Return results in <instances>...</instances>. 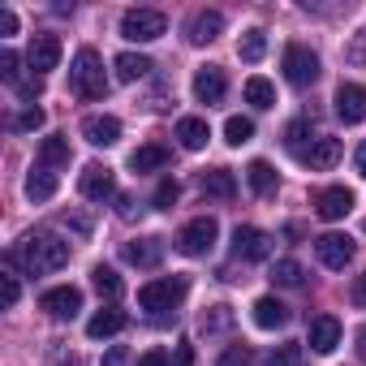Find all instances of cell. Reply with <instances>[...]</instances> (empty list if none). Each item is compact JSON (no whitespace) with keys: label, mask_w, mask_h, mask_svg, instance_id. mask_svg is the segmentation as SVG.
I'll return each instance as SVG.
<instances>
[{"label":"cell","mask_w":366,"mask_h":366,"mask_svg":"<svg viewBox=\"0 0 366 366\" xmlns=\"http://www.w3.org/2000/svg\"><path fill=\"white\" fill-rule=\"evenodd\" d=\"M5 263H22L31 276H44V272H61L69 263V242H61L56 233H26L18 242V250L5 254Z\"/></svg>","instance_id":"1"},{"label":"cell","mask_w":366,"mask_h":366,"mask_svg":"<svg viewBox=\"0 0 366 366\" xmlns=\"http://www.w3.org/2000/svg\"><path fill=\"white\" fill-rule=\"evenodd\" d=\"M69 86H74V95H82V99H104V95H108V74H104V61H99L95 48H82V52L74 56V65H69Z\"/></svg>","instance_id":"2"},{"label":"cell","mask_w":366,"mask_h":366,"mask_svg":"<svg viewBox=\"0 0 366 366\" xmlns=\"http://www.w3.org/2000/svg\"><path fill=\"white\" fill-rule=\"evenodd\" d=\"M186 293H190L186 276H159V280H151V285L138 289V306L151 310V315H164V310H177Z\"/></svg>","instance_id":"3"},{"label":"cell","mask_w":366,"mask_h":366,"mask_svg":"<svg viewBox=\"0 0 366 366\" xmlns=\"http://www.w3.org/2000/svg\"><path fill=\"white\" fill-rule=\"evenodd\" d=\"M168 31V18L159 14V9H129L125 18H121V35L129 39V44H151V39H159Z\"/></svg>","instance_id":"4"},{"label":"cell","mask_w":366,"mask_h":366,"mask_svg":"<svg viewBox=\"0 0 366 366\" xmlns=\"http://www.w3.org/2000/svg\"><path fill=\"white\" fill-rule=\"evenodd\" d=\"M216 237H220V224L212 216H199V220H190L186 229L177 233V250L190 254V259H199V254H207L216 246Z\"/></svg>","instance_id":"5"},{"label":"cell","mask_w":366,"mask_h":366,"mask_svg":"<svg viewBox=\"0 0 366 366\" xmlns=\"http://www.w3.org/2000/svg\"><path fill=\"white\" fill-rule=\"evenodd\" d=\"M285 78L293 86H315L319 82V56L302 44H289L285 48Z\"/></svg>","instance_id":"6"},{"label":"cell","mask_w":366,"mask_h":366,"mask_svg":"<svg viewBox=\"0 0 366 366\" xmlns=\"http://www.w3.org/2000/svg\"><path fill=\"white\" fill-rule=\"evenodd\" d=\"M78 190H82V199L104 203V199H112V194H117V177H112V168H108V164H86V168H82V177H78Z\"/></svg>","instance_id":"7"},{"label":"cell","mask_w":366,"mask_h":366,"mask_svg":"<svg viewBox=\"0 0 366 366\" xmlns=\"http://www.w3.org/2000/svg\"><path fill=\"white\" fill-rule=\"evenodd\" d=\"M233 254L246 259V263H263V259L272 254V237H267L263 229H254V224H237V233H233Z\"/></svg>","instance_id":"8"},{"label":"cell","mask_w":366,"mask_h":366,"mask_svg":"<svg viewBox=\"0 0 366 366\" xmlns=\"http://www.w3.org/2000/svg\"><path fill=\"white\" fill-rule=\"evenodd\" d=\"M315 250H319L323 267H332V272H345L353 263V237L349 233H323V237H315Z\"/></svg>","instance_id":"9"},{"label":"cell","mask_w":366,"mask_h":366,"mask_svg":"<svg viewBox=\"0 0 366 366\" xmlns=\"http://www.w3.org/2000/svg\"><path fill=\"white\" fill-rule=\"evenodd\" d=\"M336 117H340L345 125H362V121H366V86L340 82V86H336Z\"/></svg>","instance_id":"10"},{"label":"cell","mask_w":366,"mask_h":366,"mask_svg":"<svg viewBox=\"0 0 366 366\" xmlns=\"http://www.w3.org/2000/svg\"><path fill=\"white\" fill-rule=\"evenodd\" d=\"M39 306H44L52 319H74V315L82 310V289H74V285H56V289H48V293L39 297Z\"/></svg>","instance_id":"11"},{"label":"cell","mask_w":366,"mask_h":366,"mask_svg":"<svg viewBox=\"0 0 366 366\" xmlns=\"http://www.w3.org/2000/svg\"><path fill=\"white\" fill-rule=\"evenodd\" d=\"M56 61H61V39L56 35H35L31 48H26V65L35 69V78L48 74V69H56Z\"/></svg>","instance_id":"12"},{"label":"cell","mask_w":366,"mask_h":366,"mask_svg":"<svg viewBox=\"0 0 366 366\" xmlns=\"http://www.w3.org/2000/svg\"><path fill=\"white\" fill-rule=\"evenodd\" d=\"M224 91H229V82H224V69L220 65H203L199 74H194V99L199 104H220L224 99Z\"/></svg>","instance_id":"13"},{"label":"cell","mask_w":366,"mask_h":366,"mask_svg":"<svg viewBox=\"0 0 366 366\" xmlns=\"http://www.w3.org/2000/svg\"><path fill=\"white\" fill-rule=\"evenodd\" d=\"M340 138H315L310 142V151H302V164L306 168H315V172H327V168H336L340 164Z\"/></svg>","instance_id":"14"},{"label":"cell","mask_w":366,"mask_h":366,"mask_svg":"<svg viewBox=\"0 0 366 366\" xmlns=\"http://www.w3.org/2000/svg\"><path fill=\"white\" fill-rule=\"evenodd\" d=\"M315 212H319L323 220H345V216L353 212V194H349L345 186H332V190H323V194L315 199Z\"/></svg>","instance_id":"15"},{"label":"cell","mask_w":366,"mask_h":366,"mask_svg":"<svg viewBox=\"0 0 366 366\" xmlns=\"http://www.w3.org/2000/svg\"><path fill=\"white\" fill-rule=\"evenodd\" d=\"M336 345H340V319L315 315V319H310V349H315V353H332Z\"/></svg>","instance_id":"16"},{"label":"cell","mask_w":366,"mask_h":366,"mask_svg":"<svg viewBox=\"0 0 366 366\" xmlns=\"http://www.w3.org/2000/svg\"><path fill=\"white\" fill-rule=\"evenodd\" d=\"M82 138H86L91 147H112V142L121 138V121H117V117H86V121H82Z\"/></svg>","instance_id":"17"},{"label":"cell","mask_w":366,"mask_h":366,"mask_svg":"<svg viewBox=\"0 0 366 366\" xmlns=\"http://www.w3.org/2000/svg\"><path fill=\"white\" fill-rule=\"evenodd\" d=\"M220 31H224V18L216 14V9H203V14H194V22H190V44L194 48H203V44H212V39H220Z\"/></svg>","instance_id":"18"},{"label":"cell","mask_w":366,"mask_h":366,"mask_svg":"<svg viewBox=\"0 0 366 366\" xmlns=\"http://www.w3.org/2000/svg\"><path fill=\"white\" fill-rule=\"evenodd\" d=\"M254 323H259L263 332H276V327L289 323V306L276 302V297H259V302H254Z\"/></svg>","instance_id":"19"},{"label":"cell","mask_w":366,"mask_h":366,"mask_svg":"<svg viewBox=\"0 0 366 366\" xmlns=\"http://www.w3.org/2000/svg\"><path fill=\"white\" fill-rule=\"evenodd\" d=\"M125 327V310H117V306H104L99 315H91V323H86V336L91 340H104V336H117Z\"/></svg>","instance_id":"20"},{"label":"cell","mask_w":366,"mask_h":366,"mask_svg":"<svg viewBox=\"0 0 366 366\" xmlns=\"http://www.w3.org/2000/svg\"><path fill=\"white\" fill-rule=\"evenodd\" d=\"M199 190L207 194V199H233V172L229 168H207L203 177H199Z\"/></svg>","instance_id":"21"},{"label":"cell","mask_w":366,"mask_h":366,"mask_svg":"<svg viewBox=\"0 0 366 366\" xmlns=\"http://www.w3.org/2000/svg\"><path fill=\"white\" fill-rule=\"evenodd\" d=\"M177 138H181V147H186V151H203L207 138H212V129H207L203 117H186V121H177Z\"/></svg>","instance_id":"22"},{"label":"cell","mask_w":366,"mask_h":366,"mask_svg":"<svg viewBox=\"0 0 366 366\" xmlns=\"http://www.w3.org/2000/svg\"><path fill=\"white\" fill-rule=\"evenodd\" d=\"M112 69H117V78H121V82H142L155 65H151L147 56H138V52H121V56L112 61Z\"/></svg>","instance_id":"23"},{"label":"cell","mask_w":366,"mask_h":366,"mask_svg":"<svg viewBox=\"0 0 366 366\" xmlns=\"http://www.w3.org/2000/svg\"><path fill=\"white\" fill-rule=\"evenodd\" d=\"M159 254H164V242H159V237H138V242L125 246V259L138 263V267H155Z\"/></svg>","instance_id":"24"},{"label":"cell","mask_w":366,"mask_h":366,"mask_svg":"<svg viewBox=\"0 0 366 366\" xmlns=\"http://www.w3.org/2000/svg\"><path fill=\"white\" fill-rule=\"evenodd\" d=\"M56 194V172L52 168H35L31 177H26V199L31 203H48Z\"/></svg>","instance_id":"25"},{"label":"cell","mask_w":366,"mask_h":366,"mask_svg":"<svg viewBox=\"0 0 366 366\" xmlns=\"http://www.w3.org/2000/svg\"><path fill=\"white\" fill-rule=\"evenodd\" d=\"M246 181H250V190L254 194H276V168L267 164V159H250V168H246Z\"/></svg>","instance_id":"26"},{"label":"cell","mask_w":366,"mask_h":366,"mask_svg":"<svg viewBox=\"0 0 366 366\" xmlns=\"http://www.w3.org/2000/svg\"><path fill=\"white\" fill-rule=\"evenodd\" d=\"M164 164H168V151L155 147V142H147V147H138V151L129 155V168H134V172H155V168H164Z\"/></svg>","instance_id":"27"},{"label":"cell","mask_w":366,"mask_h":366,"mask_svg":"<svg viewBox=\"0 0 366 366\" xmlns=\"http://www.w3.org/2000/svg\"><path fill=\"white\" fill-rule=\"evenodd\" d=\"M263 52H267V35H263V31H246V35L237 39V56H242L246 65H259Z\"/></svg>","instance_id":"28"},{"label":"cell","mask_w":366,"mask_h":366,"mask_svg":"<svg viewBox=\"0 0 366 366\" xmlns=\"http://www.w3.org/2000/svg\"><path fill=\"white\" fill-rule=\"evenodd\" d=\"M246 104L254 108H276V86L267 78H246Z\"/></svg>","instance_id":"29"},{"label":"cell","mask_w":366,"mask_h":366,"mask_svg":"<svg viewBox=\"0 0 366 366\" xmlns=\"http://www.w3.org/2000/svg\"><path fill=\"white\" fill-rule=\"evenodd\" d=\"M39 159H44V168H65L69 164V138H44Z\"/></svg>","instance_id":"30"},{"label":"cell","mask_w":366,"mask_h":366,"mask_svg":"<svg viewBox=\"0 0 366 366\" xmlns=\"http://www.w3.org/2000/svg\"><path fill=\"white\" fill-rule=\"evenodd\" d=\"M272 280H276L280 289H302L306 272H302V263H293V259H280V263L272 267Z\"/></svg>","instance_id":"31"},{"label":"cell","mask_w":366,"mask_h":366,"mask_svg":"<svg viewBox=\"0 0 366 366\" xmlns=\"http://www.w3.org/2000/svg\"><path fill=\"white\" fill-rule=\"evenodd\" d=\"M91 280H95L99 297H108V302H117V297H121V289H125V285H121V276H117L112 267H104V263H99V267L91 272Z\"/></svg>","instance_id":"32"},{"label":"cell","mask_w":366,"mask_h":366,"mask_svg":"<svg viewBox=\"0 0 366 366\" xmlns=\"http://www.w3.org/2000/svg\"><path fill=\"white\" fill-rule=\"evenodd\" d=\"M254 138V121L250 117H229L224 121V142L229 147H242V142H250Z\"/></svg>","instance_id":"33"},{"label":"cell","mask_w":366,"mask_h":366,"mask_svg":"<svg viewBox=\"0 0 366 366\" xmlns=\"http://www.w3.org/2000/svg\"><path fill=\"white\" fill-rule=\"evenodd\" d=\"M224 327H233V310L229 306H212L203 315V332H224Z\"/></svg>","instance_id":"34"},{"label":"cell","mask_w":366,"mask_h":366,"mask_svg":"<svg viewBox=\"0 0 366 366\" xmlns=\"http://www.w3.org/2000/svg\"><path fill=\"white\" fill-rule=\"evenodd\" d=\"M220 366H254V349L250 345H229L224 357H220Z\"/></svg>","instance_id":"35"},{"label":"cell","mask_w":366,"mask_h":366,"mask_svg":"<svg viewBox=\"0 0 366 366\" xmlns=\"http://www.w3.org/2000/svg\"><path fill=\"white\" fill-rule=\"evenodd\" d=\"M177 199H181V186H177L172 177H164V181H159V190H155V207H159V212H168Z\"/></svg>","instance_id":"36"},{"label":"cell","mask_w":366,"mask_h":366,"mask_svg":"<svg viewBox=\"0 0 366 366\" xmlns=\"http://www.w3.org/2000/svg\"><path fill=\"white\" fill-rule=\"evenodd\" d=\"M267 366H297V345H276L267 353Z\"/></svg>","instance_id":"37"},{"label":"cell","mask_w":366,"mask_h":366,"mask_svg":"<svg viewBox=\"0 0 366 366\" xmlns=\"http://www.w3.org/2000/svg\"><path fill=\"white\" fill-rule=\"evenodd\" d=\"M0 78H5V82H14L18 86V52H0Z\"/></svg>","instance_id":"38"},{"label":"cell","mask_w":366,"mask_h":366,"mask_svg":"<svg viewBox=\"0 0 366 366\" xmlns=\"http://www.w3.org/2000/svg\"><path fill=\"white\" fill-rule=\"evenodd\" d=\"M18 293H22V289H18V276H14V272H5V276H0V302L14 306V302H18Z\"/></svg>","instance_id":"39"},{"label":"cell","mask_w":366,"mask_h":366,"mask_svg":"<svg viewBox=\"0 0 366 366\" xmlns=\"http://www.w3.org/2000/svg\"><path fill=\"white\" fill-rule=\"evenodd\" d=\"M306 138H310V121H293V125L285 129V142H289L293 151H297V147H302Z\"/></svg>","instance_id":"40"},{"label":"cell","mask_w":366,"mask_h":366,"mask_svg":"<svg viewBox=\"0 0 366 366\" xmlns=\"http://www.w3.org/2000/svg\"><path fill=\"white\" fill-rule=\"evenodd\" d=\"M14 125H18V129H39V125H44V108H26V112H18Z\"/></svg>","instance_id":"41"},{"label":"cell","mask_w":366,"mask_h":366,"mask_svg":"<svg viewBox=\"0 0 366 366\" xmlns=\"http://www.w3.org/2000/svg\"><path fill=\"white\" fill-rule=\"evenodd\" d=\"M99 366H129V349H125V345H112Z\"/></svg>","instance_id":"42"},{"label":"cell","mask_w":366,"mask_h":366,"mask_svg":"<svg viewBox=\"0 0 366 366\" xmlns=\"http://www.w3.org/2000/svg\"><path fill=\"white\" fill-rule=\"evenodd\" d=\"M0 35H18V14L14 9H0Z\"/></svg>","instance_id":"43"},{"label":"cell","mask_w":366,"mask_h":366,"mask_svg":"<svg viewBox=\"0 0 366 366\" xmlns=\"http://www.w3.org/2000/svg\"><path fill=\"white\" fill-rule=\"evenodd\" d=\"M138 366H168V353H164V349H151V353L138 357Z\"/></svg>","instance_id":"44"},{"label":"cell","mask_w":366,"mask_h":366,"mask_svg":"<svg viewBox=\"0 0 366 366\" xmlns=\"http://www.w3.org/2000/svg\"><path fill=\"white\" fill-rule=\"evenodd\" d=\"M39 91H44V82H39V78H35V82H18V95H22V99H35Z\"/></svg>","instance_id":"45"},{"label":"cell","mask_w":366,"mask_h":366,"mask_svg":"<svg viewBox=\"0 0 366 366\" xmlns=\"http://www.w3.org/2000/svg\"><path fill=\"white\" fill-rule=\"evenodd\" d=\"M117 203H121V207H117V212H121V216H134V199H129V194H121V199H117Z\"/></svg>","instance_id":"46"},{"label":"cell","mask_w":366,"mask_h":366,"mask_svg":"<svg viewBox=\"0 0 366 366\" xmlns=\"http://www.w3.org/2000/svg\"><path fill=\"white\" fill-rule=\"evenodd\" d=\"M353 297H357V302L366 306V276H357V285H353Z\"/></svg>","instance_id":"47"},{"label":"cell","mask_w":366,"mask_h":366,"mask_svg":"<svg viewBox=\"0 0 366 366\" xmlns=\"http://www.w3.org/2000/svg\"><path fill=\"white\" fill-rule=\"evenodd\" d=\"M357 172H362V177H366V142H362V147H357Z\"/></svg>","instance_id":"48"},{"label":"cell","mask_w":366,"mask_h":366,"mask_svg":"<svg viewBox=\"0 0 366 366\" xmlns=\"http://www.w3.org/2000/svg\"><path fill=\"white\" fill-rule=\"evenodd\" d=\"M357 340H362V349H366V327H362V332H357Z\"/></svg>","instance_id":"49"}]
</instances>
